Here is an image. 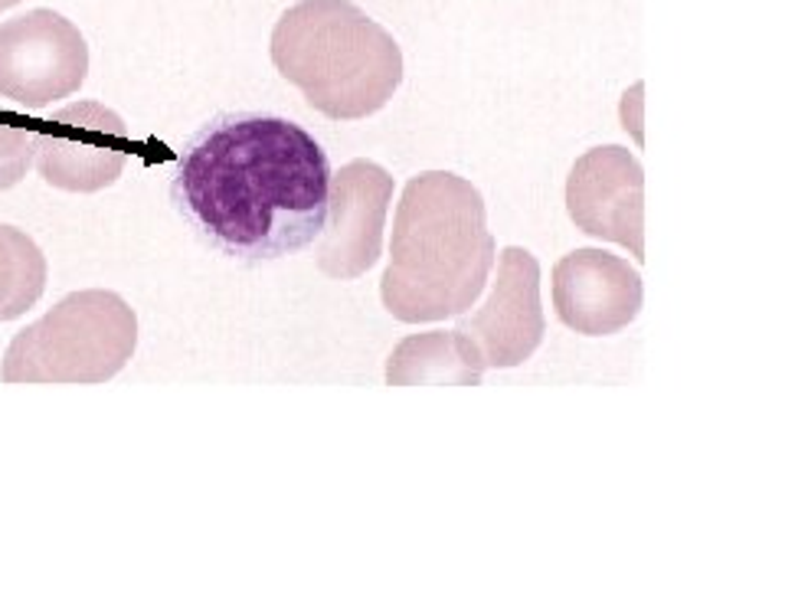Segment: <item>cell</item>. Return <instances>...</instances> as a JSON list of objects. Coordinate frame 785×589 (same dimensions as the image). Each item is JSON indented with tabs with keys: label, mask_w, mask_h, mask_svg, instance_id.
<instances>
[{
	"label": "cell",
	"mask_w": 785,
	"mask_h": 589,
	"mask_svg": "<svg viewBox=\"0 0 785 589\" xmlns=\"http://www.w3.org/2000/svg\"><path fill=\"white\" fill-rule=\"evenodd\" d=\"M641 298L645 288L638 269L605 249H577L554 269L557 318L577 335H618L638 318Z\"/></svg>",
	"instance_id": "cell-10"
},
{
	"label": "cell",
	"mask_w": 785,
	"mask_h": 589,
	"mask_svg": "<svg viewBox=\"0 0 785 589\" xmlns=\"http://www.w3.org/2000/svg\"><path fill=\"white\" fill-rule=\"evenodd\" d=\"M328 188V155L302 125L272 112H223L181 148L171 203L219 256L262 262L321 236Z\"/></svg>",
	"instance_id": "cell-1"
},
{
	"label": "cell",
	"mask_w": 785,
	"mask_h": 589,
	"mask_svg": "<svg viewBox=\"0 0 785 589\" xmlns=\"http://www.w3.org/2000/svg\"><path fill=\"white\" fill-rule=\"evenodd\" d=\"M485 358L462 331H425L402 338L387 358L390 387H478L485 381Z\"/></svg>",
	"instance_id": "cell-11"
},
{
	"label": "cell",
	"mask_w": 785,
	"mask_h": 589,
	"mask_svg": "<svg viewBox=\"0 0 785 589\" xmlns=\"http://www.w3.org/2000/svg\"><path fill=\"white\" fill-rule=\"evenodd\" d=\"M567 209L577 229L645 259V171L628 148L587 151L567 178Z\"/></svg>",
	"instance_id": "cell-9"
},
{
	"label": "cell",
	"mask_w": 785,
	"mask_h": 589,
	"mask_svg": "<svg viewBox=\"0 0 785 589\" xmlns=\"http://www.w3.org/2000/svg\"><path fill=\"white\" fill-rule=\"evenodd\" d=\"M498 262V279L488 302L475 315H458L455 331L471 338L485 367L511 371L534 358L547 335L541 305V262L524 246H508Z\"/></svg>",
	"instance_id": "cell-7"
},
{
	"label": "cell",
	"mask_w": 785,
	"mask_h": 589,
	"mask_svg": "<svg viewBox=\"0 0 785 589\" xmlns=\"http://www.w3.org/2000/svg\"><path fill=\"white\" fill-rule=\"evenodd\" d=\"M46 256L16 226L0 223V321L26 315L46 292Z\"/></svg>",
	"instance_id": "cell-12"
},
{
	"label": "cell",
	"mask_w": 785,
	"mask_h": 589,
	"mask_svg": "<svg viewBox=\"0 0 785 589\" xmlns=\"http://www.w3.org/2000/svg\"><path fill=\"white\" fill-rule=\"evenodd\" d=\"M392 203V178L374 161H351L331 174L328 219L318 242V269L351 282L367 275L384 252V229Z\"/></svg>",
	"instance_id": "cell-8"
},
{
	"label": "cell",
	"mask_w": 785,
	"mask_h": 589,
	"mask_svg": "<svg viewBox=\"0 0 785 589\" xmlns=\"http://www.w3.org/2000/svg\"><path fill=\"white\" fill-rule=\"evenodd\" d=\"M53 132H39L33 168L69 194L112 188L128 165V125L102 102H72L49 115Z\"/></svg>",
	"instance_id": "cell-6"
},
{
	"label": "cell",
	"mask_w": 785,
	"mask_h": 589,
	"mask_svg": "<svg viewBox=\"0 0 785 589\" xmlns=\"http://www.w3.org/2000/svg\"><path fill=\"white\" fill-rule=\"evenodd\" d=\"M16 3H23V0H0V13L10 10V7H16Z\"/></svg>",
	"instance_id": "cell-14"
},
{
	"label": "cell",
	"mask_w": 785,
	"mask_h": 589,
	"mask_svg": "<svg viewBox=\"0 0 785 589\" xmlns=\"http://www.w3.org/2000/svg\"><path fill=\"white\" fill-rule=\"evenodd\" d=\"M36 141L39 132L33 128L0 125V191H10L26 178L36 158Z\"/></svg>",
	"instance_id": "cell-13"
},
{
	"label": "cell",
	"mask_w": 785,
	"mask_h": 589,
	"mask_svg": "<svg viewBox=\"0 0 785 589\" xmlns=\"http://www.w3.org/2000/svg\"><path fill=\"white\" fill-rule=\"evenodd\" d=\"M269 53L282 79L334 122L380 112L402 82L399 43L351 0H298L278 16Z\"/></svg>",
	"instance_id": "cell-3"
},
{
	"label": "cell",
	"mask_w": 785,
	"mask_h": 589,
	"mask_svg": "<svg viewBox=\"0 0 785 589\" xmlns=\"http://www.w3.org/2000/svg\"><path fill=\"white\" fill-rule=\"evenodd\" d=\"M86 76V36L62 13L36 7L0 23V99L39 112L79 92Z\"/></svg>",
	"instance_id": "cell-5"
},
{
	"label": "cell",
	"mask_w": 785,
	"mask_h": 589,
	"mask_svg": "<svg viewBox=\"0 0 785 589\" xmlns=\"http://www.w3.org/2000/svg\"><path fill=\"white\" fill-rule=\"evenodd\" d=\"M138 348V315L105 288L66 295L39 321L13 335L3 351V384H105Z\"/></svg>",
	"instance_id": "cell-4"
},
{
	"label": "cell",
	"mask_w": 785,
	"mask_h": 589,
	"mask_svg": "<svg viewBox=\"0 0 785 589\" xmlns=\"http://www.w3.org/2000/svg\"><path fill=\"white\" fill-rule=\"evenodd\" d=\"M494 256L481 194L452 171L416 174L396 203L384 308L406 325L458 318L485 292Z\"/></svg>",
	"instance_id": "cell-2"
}]
</instances>
